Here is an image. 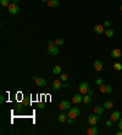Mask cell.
<instances>
[{"mask_svg":"<svg viewBox=\"0 0 122 135\" xmlns=\"http://www.w3.org/2000/svg\"><path fill=\"white\" fill-rule=\"evenodd\" d=\"M48 52L50 55H53V56H56L59 54V49H57V46L55 45V42L54 40H49L48 42Z\"/></svg>","mask_w":122,"mask_h":135,"instance_id":"obj_1","label":"cell"},{"mask_svg":"<svg viewBox=\"0 0 122 135\" xmlns=\"http://www.w3.org/2000/svg\"><path fill=\"white\" fill-rule=\"evenodd\" d=\"M8 11H9V14L10 15H17L19 14V11H20V9H19V6H17V4H15V2H12V4H10L9 5V8H8Z\"/></svg>","mask_w":122,"mask_h":135,"instance_id":"obj_2","label":"cell"},{"mask_svg":"<svg viewBox=\"0 0 122 135\" xmlns=\"http://www.w3.org/2000/svg\"><path fill=\"white\" fill-rule=\"evenodd\" d=\"M67 116H68V118H77L78 116H79V110L77 107H72L68 110V113H67Z\"/></svg>","mask_w":122,"mask_h":135,"instance_id":"obj_3","label":"cell"},{"mask_svg":"<svg viewBox=\"0 0 122 135\" xmlns=\"http://www.w3.org/2000/svg\"><path fill=\"white\" fill-rule=\"evenodd\" d=\"M78 91L82 94V95H85V94H88V91H89V85H88V83H81L79 84V86H78Z\"/></svg>","mask_w":122,"mask_h":135,"instance_id":"obj_4","label":"cell"},{"mask_svg":"<svg viewBox=\"0 0 122 135\" xmlns=\"http://www.w3.org/2000/svg\"><path fill=\"white\" fill-rule=\"evenodd\" d=\"M33 78H34V83L37 84L39 88H44L47 85V80L44 78H42V77H33Z\"/></svg>","mask_w":122,"mask_h":135,"instance_id":"obj_5","label":"cell"},{"mask_svg":"<svg viewBox=\"0 0 122 135\" xmlns=\"http://www.w3.org/2000/svg\"><path fill=\"white\" fill-rule=\"evenodd\" d=\"M98 119H99V114H96V113L89 114V116H88V123H89L90 126H95L96 122H98Z\"/></svg>","mask_w":122,"mask_h":135,"instance_id":"obj_6","label":"cell"},{"mask_svg":"<svg viewBox=\"0 0 122 135\" xmlns=\"http://www.w3.org/2000/svg\"><path fill=\"white\" fill-rule=\"evenodd\" d=\"M99 89L101 92H105V94H111L112 92V88H111V85H105V84H101V85H99Z\"/></svg>","mask_w":122,"mask_h":135,"instance_id":"obj_7","label":"cell"},{"mask_svg":"<svg viewBox=\"0 0 122 135\" xmlns=\"http://www.w3.org/2000/svg\"><path fill=\"white\" fill-rule=\"evenodd\" d=\"M70 101H67V100H64V101H61L60 102V105H59V108L61 110V111H66V110H70Z\"/></svg>","mask_w":122,"mask_h":135,"instance_id":"obj_8","label":"cell"},{"mask_svg":"<svg viewBox=\"0 0 122 135\" xmlns=\"http://www.w3.org/2000/svg\"><path fill=\"white\" fill-rule=\"evenodd\" d=\"M72 102L76 104V105H78V104L83 102V96H82V94L79 92V94H76V95H73V98H72Z\"/></svg>","mask_w":122,"mask_h":135,"instance_id":"obj_9","label":"cell"},{"mask_svg":"<svg viewBox=\"0 0 122 135\" xmlns=\"http://www.w3.org/2000/svg\"><path fill=\"white\" fill-rule=\"evenodd\" d=\"M94 32H95V34H104V33H105V27H104V24H96V26L94 27Z\"/></svg>","mask_w":122,"mask_h":135,"instance_id":"obj_10","label":"cell"},{"mask_svg":"<svg viewBox=\"0 0 122 135\" xmlns=\"http://www.w3.org/2000/svg\"><path fill=\"white\" fill-rule=\"evenodd\" d=\"M93 66H94V68H95L96 72H100V71L103 70V62H101L100 60H95L93 63Z\"/></svg>","mask_w":122,"mask_h":135,"instance_id":"obj_11","label":"cell"},{"mask_svg":"<svg viewBox=\"0 0 122 135\" xmlns=\"http://www.w3.org/2000/svg\"><path fill=\"white\" fill-rule=\"evenodd\" d=\"M121 55H122V52L120 49H113L112 51H111V56H112L113 58H120Z\"/></svg>","mask_w":122,"mask_h":135,"instance_id":"obj_12","label":"cell"},{"mask_svg":"<svg viewBox=\"0 0 122 135\" xmlns=\"http://www.w3.org/2000/svg\"><path fill=\"white\" fill-rule=\"evenodd\" d=\"M62 88V83H61V80L60 79H56V80H54V83H53V89L54 90H59Z\"/></svg>","mask_w":122,"mask_h":135,"instance_id":"obj_13","label":"cell"},{"mask_svg":"<svg viewBox=\"0 0 122 135\" xmlns=\"http://www.w3.org/2000/svg\"><path fill=\"white\" fill-rule=\"evenodd\" d=\"M110 119H111L112 122H117V120H120V112H118V111H115L112 114H111Z\"/></svg>","mask_w":122,"mask_h":135,"instance_id":"obj_14","label":"cell"},{"mask_svg":"<svg viewBox=\"0 0 122 135\" xmlns=\"http://www.w3.org/2000/svg\"><path fill=\"white\" fill-rule=\"evenodd\" d=\"M47 5L49 8H56L59 6V0H48Z\"/></svg>","mask_w":122,"mask_h":135,"instance_id":"obj_15","label":"cell"},{"mask_svg":"<svg viewBox=\"0 0 122 135\" xmlns=\"http://www.w3.org/2000/svg\"><path fill=\"white\" fill-rule=\"evenodd\" d=\"M67 118H68V116H66V113H60L59 116H57V120L59 122H61V123H64V122H66L67 120Z\"/></svg>","mask_w":122,"mask_h":135,"instance_id":"obj_16","label":"cell"},{"mask_svg":"<svg viewBox=\"0 0 122 135\" xmlns=\"http://www.w3.org/2000/svg\"><path fill=\"white\" fill-rule=\"evenodd\" d=\"M87 134L88 135H96L98 134V129H96V126H90V128L87 130Z\"/></svg>","mask_w":122,"mask_h":135,"instance_id":"obj_17","label":"cell"},{"mask_svg":"<svg viewBox=\"0 0 122 135\" xmlns=\"http://www.w3.org/2000/svg\"><path fill=\"white\" fill-rule=\"evenodd\" d=\"M103 112H104V107H101V106H95V107H94V113L101 116Z\"/></svg>","mask_w":122,"mask_h":135,"instance_id":"obj_18","label":"cell"},{"mask_svg":"<svg viewBox=\"0 0 122 135\" xmlns=\"http://www.w3.org/2000/svg\"><path fill=\"white\" fill-rule=\"evenodd\" d=\"M83 102H84L85 105H89V104L92 102V96L88 95V94H85L84 96H83Z\"/></svg>","mask_w":122,"mask_h":135,"instance_id":"obj_19","label":"cell"},{"mask_svg":"<svg viewBox=\"0 0 122 135\" xmlns=\"http://www.w3.org/2000/svg\"><path fill=\"white\" fill-rule=\"evenodd\" d=\"M105 36H107V38H112L113 36V34H115V32H113V29H105V33H104Z\"/></svg>","mask_w":122,"mask_h":135,"instance_id":"obj_20","label":"cell"},{"mask_svg":"<svg viewBox=\"0 0 122 135\" xmlns=\"http://www.w3.org/2000/svg\"><path fill=\"white\" fill-rule=\"evenodd\" d=\"M61 72H62V67L61 66H55L53 68V73L54 74H61Z\"/></svg>","mask_w":122,"mask_h":135,"instance_id":"obj_21","label":"cell"},{"mask_svg":"<svg viewBox=\"0 0 122 135\" xmlns=\"http://www.w3.org/2000/svg\"><path fill=\"white\" fill-rule=\"evenodd\" d=\"M104 107L107 108V110L112 108L113 107V102H112V101H109V100H107V101H105V102H104Z\"/></svg>","mask_w":122,"mask_h":135,"instance_id":"obj_22","label":"cell"},{"mask_svg":"<svg viewBox=\"0 0 122 135\" xmlns=\"http://www.w3.org/2000/svg\"><path fill=\"white\" fill-rule=\"evenodd\" d=\"M54 42H55V45H56V46H60V45H64V43H65V40H64L62 38H59V39H55Z\"/></svg>","mask_w":122,"mask_h":135,"instance_id":"obj_23","label":"cell"},{"mask_svg":"<svg viewBox=\"0 0 122 135\" xmlns=\"http://www.w3.org/2000/svg\"><path fill=\"white\" fill-rule=\"evenodd\" d=\"M10 1H11V0H0V4H1V6H4V8H9Z\"/></svg>","mask_w":122,"mask_h":135,"instance_id":"obj_24","label":"cell"},{"mask_svg":"<svg viewBox=\"0 0 122 135\" xmlns=\"http://www.w3.org/2000/svg\"><path fill=\"white\" fill-rule=\"evenodd\" d=\"M113 68H115L116 71H121V70H122V64L120 62H115V63H113Z\"/></svg>","mask_w":122,"mask_h":135,"instance_id":"obj_25","label":"cell"},{"mask_svg":"<svg viewBox=\"0 0 122 135\" xmlns=\"http://www.w3.org/2000/svg\"><path fill=\"white\" fill-rule=\"evenodd\" d=\"M113 126V122L111 120V119H109V120H106V126L107 128H111V126Z\"/></svg>","mask_w":122,"mask_h":135,"instance_id":"obj_26","label":"cell"},{"mask_svg":"<svg viewBox=\"0 0 122 135\" xmlns=\"http://www.w3.org/2000/svg\"><path fill=\"white\" fill-rule=\"evenodd\" d=\"M95 83H96V85H98V86H99V85H101V84H103V83H104L103 78H98V79H96V82H95Z\"/></svg>","mask_w":122,"mask_h":135,"instance_id":"obj_27","label":"cell"},{"mask_svg":"<svg viewBox=\"0 0 122 135\" xmlns=\"http://www.w3.org/2000/svg\"><path fill=\"white\" fill-rule=\"evenodd\" d=\"M60 80H61V82H66V80H67V74H61Z\"/></svg>","mask_w":122,"mask_h":135,"instance_id":"obj_28","label":"cell"},{"mask_svg":"<svg viewBox=\"0 0 122 135\" xmlns=\"http://www.w3.org/2000/svg\"><path fill=\"white\" fill-rule=\"evenodd\" d=\"M110 26H111V22H110V21H105V22H104V27L110 28Z\"/></svg>","mask_w":122,"mask_h":135,"instance_id":"obj_29","label":"cell"},{"mask_svg":"<svg viewBox=\"0 0 122 135\" xmlns=\"http://www.w3.org/2000/svg\"><path fill=\"white\" fill-rule=\"evenodd\" d=\"M66 122H67V124H68V126H72V124H73V118H67V120H66Z\"/></svg>","mask_w":122,"mask_h":135,"instance_id":"obj_30","label":"cell"},{"mask_svg":"<svg viewBox=\"0 0 122 135\" xmlns=\"http://www.w3.org/2000/svg\"><path fill=\"white\" fill-rule=\"evenodd\" d=\"M4 102H5V96H4V95H3V94H1V95H0V104H1V105H3V104H4Z\"/></svg>","mask_w":122,"mask_h":135,"instance_id":"obj_31","label":"cell"},{"mask_svg":"<svg viewBox=\"0 0 122 135\" xmlns=\"http://www.w3.org/2000/svg\"><path fill=\"white\" fill-rule=\"evenodd\" d=\"M118 128L122 129V118H120V120H118Z\"/></svg>","mask_w":122,"mask_h":135,"instance_id":"obj_32","label":"cell"},{"mask_svg":"<svg viewBox=\"0 0 122 135\" xmlns=\"http://www.w3.org/2000/svg\"><path fill=\"white\" fill-rule=\"evenodd\" d=\"M38 106H39V108H44V104H42V102H40Z\"/></svg>","mask_w":122,"mask_h":135,"instance_id":"obj_33","label":"cell"},{"mask_svg":"<svg viewBox=\"0 0 122 135\" xmlns=\"http://www.w3.org/2000/svg\"><path fill=\"white\" fill-rule=\"evenodd\" d=\"M116 135H122V129H121V130H118V132L116 133Z\"/></svg>","mask_w":122,"mask_h":135,"instance_id":"obj_34","label":"cell"},{"mask_svg":"<svg viewBox=\"0 0 122 135\" xmlns=\"http://www.w3.org/2000/svg\"><path fill=\"white\" fill-rule=\"evenodd\" d=\"M62 86H64V88H68V84H67V83H65V84H62Z\"/></svg>","mask_w":122,"mask_h":135,"instance_id":"obj_35","label":"cell"},{"mask_svg":"<svg viewBox=\"0 0 122 135\" xmlns=\"http://www.w3.org/2000/svg\"><path fill=\"white\" fill-rule=\"evenodd\" d=\"M88 95H90V96H92V95H93V91H92V90H89V91H88Z\"/></svg>","mask_w":122,"mask_h":135,"instance_id":"obj_36","label":"cell"},{"mask_svg":"<svg viewBox=\"0 0 122 135\" xmlns=\"http://www.w3.org/2000/svg\"><path fill=\"white\" fill-rule=\"evenodd\" d=\"M11 1H12V2H15V4H17V2H19L20 0H11Z\"/></svg>","mask_w":122,"mask_h":135,"instance_id":"obj_37","label":"cell"},{"mask_svg":"<svg viewBox=\"0 0 122 135\" xmlns=\"http://www.w3.org/2000/svg\"><path fill=\"white\" fill-rule=\"evenodd\" d=\"M42 2H48V0H42Z\"/></svg>","mask_w":122,"mask_h":135,"instance_id":"obj_38","label":"cell"},{"mask_svg":"<svg viewBox=\"0 0 122 135\" xmlns=\"http://www.w3.org/2000/svg\"><path fill=\"white\" fill-rule=\"evenodd\" d=\"M120 10H121V11H122V4H121V8H120Z\"/></svg>","mask_w":122,"mask_h":135,"instance_id":"obj_39","label":"cell"}]
</instances>
